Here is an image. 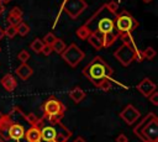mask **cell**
<instances>
[{
    "label": "cell",
    "instance_id": "cell-36",
    "mask_svg": "<svg viewBox=\"0 0 158 142\" xmlns=\"http://www.w3.org/2000/svg\"><path fill=\"white\" fill-rule=\"evenodd\" d=\"M116 142H128V141H127V137L123 133H121L116 137Z\"/></svg>",
    "mask_w": 158,
    "mask_h": 142
},
{
    "label": "cell",
    "instance_id": "cell-40",
    "mask_svg": "<svg viewBox=\"0 0 158 142\" xmlns=\"http://www.w3.org/2000/svg\"><path fill=\"white\" fill-rule=\"evenodd\" d=\"M10 1H11V0H0V2H1V4H4V5H6V4H9Z\"/></svg>",
    "mask_w": 158,
    "mask_h": 142
},
{
    "label": "cell",
    "instance_id": "cell-6",
    "mask_svg": "<svg viewBox=\"0 0 158 142\" xmlns=\"http://www.w3.org/2000/svg\"><path fill=\"white\" fill-rule=\"evenodd\" d=\"M63 61L72 68H75L85 57V53L75 44V43H70L68 47H65V49L60 53Z\"/></svg>",
    "mask_w": 158,
    "mask_h": 142
},
{
    "label": "cell",
    "instance_id": "cell-30",
    "mask_svg": "<svg viewBox=\"0 0 158 142\" xmlns=\"http://www.w3.org/2000/svg\"><path fill=\"white\" fill-rule=\"evenodd\" d=\"M56 40H57V37H56V36H54L52 32H49V33H47V35L43 37V40H42V41H43V43H44V44L52 46V43H53Z\"/></svg>",
    "mask_w": 158,
    "mask_h": 142
},
{
    "label": "cell",
    "instance_id": "cell-33",
    "mask_svg": "<svg viewBox=\"0 0 158 142\" xmlns=\"http://www.w3.org/2000/svg\"><path fill=\"white\" fill-rule=\"evenodd\" d=\"M148 99H149V101H151L154 106H158V93H157V91H153V93L148 96Z\"/></svg>",
    "mask_w": 158,
    "mask_h": 142
},
{
    "label": "cell",
    "instance_id": "cell-11",
    "mask_svg": "<svg viewBox=\"0 0 158 142\" xmlns=\"http://www.w3.org/2000/svg\"><path fill=\"white\" fill-rule=\"evenodd\" d=\"M114 28H115V23H114V20L112 19H109V17H102L96 23V28L94 30V32H99L101 35H105V33H109V32H114Z\"/></svg>",
    "mask_w": 158,
    "mask_h": 142
},
{
    "label": "cell",
    "instance_id": "cell-19",
    "mask_svg": "<svg viewBox=\"0 0 158 142\" xmlns=\"http://www.w3.org/2000/svg\"><path fill=\"white\" fill-rule=\"evenodd\" d=\"M117 38H118L117 37V33H115V32H109V33L102 35V44H104V47L105 48L111 47L116 42Z\"/></svg>",
    "mask_w": 158,
    "mask_h": 142
},
{
    "label": "cell",
    "instance_id": "cell-20",
    "mask_svg": "<svg viewBox=\"0 0 158 142\" xmlns=\"http://www.w3.org/2000/svg\"><path fill=\"white\" fill-rule=\"evenodd\" d=\"M90 33H91V31H90V28H89L85 23L81 25L79 28H77V31H75V35H77L80 40H86Z\"/></svg>",
    "mask_w": 158,
    "mask_h": 142
},
{
    "label": "cell",
    "instance_id": "cell-16",
    "mask_svg": "<svg viewBox=\"0 0 158 142\" xmlns=\"http://www.w3.org/2000/svg\"><path fill=\"white\" fill-rule=\"evenodd\" d=\"M23 137L26 138L27 142H42L38 126H30V128L25 131Z\"/></svg>",
    "mask_w": 158,
    "mask_h": 142
},
{
    "label": "cell",
    "instance_id": "cell-35",
    "mask_svg": "<svg viewBox=\"0 0 158 142\" xmlns=\"http://www.w3.org/2000/svg\"><path fill=\"white\" fill-rule=\"evenodd\" d=\"M52 52H53V51H52V47H51V46H48V44H44V47H43V49H42V52H41V53H43L44 56H49Z\"/></svg>",
    "mask_w": 158,
    "mask_h": 142
},
{
    "label": "cell",
    "instance_id": "cell-39",
    "mask_svg": "<svg viewBox=\"0 0 158 142\" xmlns=\"http://www.w3.org/2000/svg\"><path fill=\"white\" fill-rule=\"evenodd\" d=\"M4 36H5V33H4V30L0 27V40H2V38H4Z\"/></svg>",
    "mask_w": 158,
    "mask_h": 142
},
{
    "label": "cell",
    "instance_id": "cell-10",
    "mask_svg": "<svg viewBox=\"0 0 158 142\" xmlns=\"http://www.w3.org/2000/svg\"><path fill=\"white\" fill-rule=\"evenodd\" d=\"M14 122L12 115L9 114H4V116L0 119V142H9L10 137H9V128L11 126V123Z\"/></svg>",
    "mask_w": 158,
    "mask_h": 142
},
{
    "label": "cell",
    "instance_id": "cell-29",
    "mask_svg": "<svg viewBox=\"0 0 158 142\" xmlns=\"http://www.w3.org/2000/svg\"><path fill=\"white\" fill-rule=\"evenodd\" d=\"M17 59H19L21 63H26V62L30 59V53H28L26 49H22V51L19 52V54H17Z\"/></svg>",
    "mask_w": 158,
    "mask_h": 142
},
{
    "label": "cell",
    "instance_id": "cell-9",
    "mask_svg": "<svg viewBox=\"0 0 158 142\" xmlns=\"http://www.w3.org/2000/svg\"><path fill=\"white\" fill-rule=\"evenodd\" d=\"M120 117L127 123V125H132L135 123L139 117H141V112L131 104H128L121 112H120Z\"/></svg>",
    "mask_w": 158,
    "mask_h": 142
},
{
    "label": "cell",
    "instance_id": "cell-14",
    "mask_svg": "<svg viewBox=\"0 0 158 142\" xmlns=\"http://www.w3.org/2000/svg\"><path fill=\"white\" fill-rule=\"evenodd\" d=\"M0 83H1V85L4 86V89H5L6 91H9V93L14 91V90L16 89V86H17V81H16V79H15V77H14L12 74H5V75L1 78Z\"/></svg>",
    "mask_w": 158,
    "mask_h": 142
},
{
    "label": "cell",
    "instance_id": "cell-38",
    "mask_svg": "<svg viewBox=\"0 0 158 142\" xmlns=\"http://www.w3.org/2000/svg\"><path fill=\"white\" fill-rule=\"evenodd\" d=\"M73 142H86V141H85L83 137H80V136H79V137H77V138H75V141H73Z\"/></svg>",
    "mask_w": 158,
    "mask_h": 142
},
{
    "label": "cell",
    "instance_id": "cell-25",
    "mask_svg": "<svg viewBox=\"0 0 158 142\" xmlns=\"http://www.w3.org/2000/svg\"><path fill=\"white\" fill-rule=\"evenodd\" d=\"M104 7H106L109 10V12H111L112 15H116L117 14V10H118V2H116V1H109V2L104 4Z\"/></svg>",
    "mask_w": 158,
    "mask_h": 142
},
{
    "label": "cell",
    "instance_id": "cell-26",
    "mask_svg": "<svg viewBox=\"0 0 158 142\" xmlns=\"http://www.w3.org/2000/svg\"><path fill=\"white\" fill-rule=\"evenodd\" d=\"M157 52L154 51L153 47H147L143 52H142V56H143V59H153L156 57Z\"/></svg>",
    "mask_w": 158,
    "mask_h": 142
},
{
    "label": "cell",
    "instance_id": "cell-37",
    "mask_svg": "<svg viewBox=\"0 0 158 142\" xmlns=\"http://www.w3.org/2000/svg\"><path fill=\"white\" fill-rule=\"evenodd\" d=\"M4 12H5V5L0 2V15H2Z\"/></svg>",
    "mask_w": 158,
    "mask_h": 142
},
{
    "label": "cell",
    "instance_id": "cell-13",
    "mask_svg": "<svg viewBox=\"0 0 158 142\" xmlns=\"http://www.w3.org/2000/svg\"><path fill=\"white\" fill-rule=\"evenodd\" d=\"M11 114V112H10ZM14 119V117H12ZM25 127L20 123V122H16L15 120H14V122L11 123V126H10V128H9V137H10V140H12V141H20V140H22L23 138V136H25Z\"/></svg>",
    "mask_w": 158,
    "mask_h": 142
},
{
    "label": "cell",
    "instance_id": "cell-44",
    "mask_svg": "<svg viewBox=\"0 0 158 142\" xmlns=\"http://www.w3.org/2000/svg\"><path fill=\"white\" fill-rule=\"evenodd\" d=\"M0 52H1V48H0Z\"/></svg>",
    "mask_w": 158,
    "mask_h": 142
},
{
    "label": "cell",
    "instance_id": "cell-5",
    "mask_svg": "<svg viewBox=\"0 0 158 142\" xmlns=\"http://www.w3.org/2000/svg\"><path fill=\"white\" fill-rule=\"evenodd\" d=\"M115 27L117 30V37L123 36V35H131L137 27H138V21L126 10L121 11L118 15H115L114 20Z\"/></svg>",
    "mask_w": 158,
    "mask_h": 142
},
{
    "label": "cell",
    "instance_id": "cell-18",
    "mask_svg": "<svg viewBox=\"0 0 158 142\" xmlns=\"http://www.w3.org/2000/svg\"><path fill=\"white\" fill-rule=\"evenodd\" d=\"M69 98H70L75 104H79L80 101L84 100V98H85V91H84L81 88H79V86H75V88H73V89L69 91Z\"/></svg>",
    "mask_w": 158,
    "mask_h": 142
},
{
    "label": "cell",
    "instance_id": "cell-4",
    "mask_svg": "<svg viewBox=\"0 0 158 142\" xmlns=\"http://www.w3.org/2000/svg\"><path fill=\"white\" fill-rule=\"evenodd\" d=\"M42 111L44 120H47L48 122H56L62 120L65 111V106L59 99L51 96L42 104Z\"/></svg>",
    "mask_w": 158,
    "mask_h": 142
},
{
    "label": "cell",
    "instance_id": "cell-31",
    "mask_svg": "<svg viewBox=\"0 0 158 142\" xmlns=\"http://www.w3.org/2000/svg\"><path fill=\"white\" fill-rule=\"evenodd\" d=\"M7 22L11 25V26H17L22 22V17H16V16H12V15H9L7 16Z\"/></svg>",
    "mask_w": 158,
    "mask_h": 142
},
{
    "label": "cell",
    "instance_id": "cell-17",
    "mask_svg": "<svg viewBox=\"0 0 158 142\" xmlns=\"http://www.w3.org/2000/svg\"><path fill=\"white\" fill-rule=\"evenodd\" d=\"M86 40H88V42H89L95 49H101V48H104V44H102V35H101V33H99V32H96V31H95V32H91Z\"/></svg>",
    "mask_w": 158,
    "mask_h": 142
},
{
    "label": "cell",
    "instance_id": "cell-42",
    "mask_svg": "<svg viewBox=\"0 0 158 142\" xmlns=\"http://www.w3.org/2000/svg\"><path fill=\"white\" fill-rule=\"evenodd\" d=\"M2 116H4V114H2V112H0V119H1Z\"/></svg>",
    "mask_w": 158,
    "mask_h": 142
},
{
    "label": "cell",
    "instance_id": "cell-7",
    "mask_svg": "<svg viewBox=\"0 0 158 142\" xmlns=\"http://www.w3.org/2000/svg\"><path fill=\"white\" fill-rule=\"evenodd\" d=\"M86 6L88 5L85 0H63V5H62L65 14L73 20H75L86 9Z\"/></svg>",
    "mask_w": 158,
    "mask_h": 142
},
{
    "label": "cell",
    "instance_id": "cell-1",
    "mask_svg": "<svg viewBox=\"0 0 158 142\" xmlns=\"http://www.w3.org/2000/svg\"><path fill=\"white\" fill-rule=\"evenodd\" d=\"M83 74L95 86H98L101 80L111 78V75L114 74V69L100 56H96L84 67Z\"/></svg>",
    "mask_w": 158,
    "mask_h": 142
},
{
    "label": "cell",
    "instance_id": "cell-21",
    "mask_svg": "<svg viewBox=\"0 0 158 142\" xmlns=\"http://www.w3.org/2000/svg\"><path fill=\"white\" fill-rule=\"evenodd\" d=\"M51 47H52V51H53V52H56V53L60 54V53L65 49V47H67V46H65V43H64V41H63V40L57 38V40L52 43V46H51Z\"/></svg>",
    "mask_w": 158,
    "mask_h": 142
},
{
    "label": "cell",
    "instance_id": "cell-8",
    "mask_svg": "<svg viewBox=\"0 0 158 142\" xmlns=\"http://www.w3.org/2000/svg\"><path fill=\"white\" fill-rule=\"evenodd\" d=\"M37 126L40 128L41 141H43V142H51V141H54L56 140L57 130H56L54 123L48 122L47 120H44L42 117V119H40V122H38Z\"/></svg>",
    "mask_w": 158,
    "mask_h": 142
},
{
    "label": "cell",
    "instance_id": "cell-32",
    "mask_svg": "<svg viewBox=\"0 0 158 142\" xmlns=\"http://www.w3.org/2000/svg\"><path fill=\"white\" fill-rule=\"evenodd\" d=\"M9 15H12V16H16V17H22V10L19 6H14Z\"/></svg>",
    "mask_w": 158,
    "mask_h": 142
},
{
    "label": "cell",
    "instance_id": "cell-3",
    "mask_svg": "<svg viewBox=\"0 0 158 142\" xmlns=\"http://www.w3.org/2000/svg\"><path fill=\"white\" fill-rule=\"evenodd\" d=\"M114 57L123 67H128L133 61H137V62L143 61L142 52L137 49L133 42H122V44L114 52Z\"/></svg>",
    "mask_w": 158,
    "mask_h": 142
},
{
    "label": "cell",
    "instance_id": "cell-28",
    "mask_svg": "<svg viewBox=\"0 0 158 142\" xmlns=\"http://www.w3.org/2000/svg\"><path fill=\"white\" fill-rule=\"evenodd\" d=\"M111 81H110V79H104V80H101L100 83H99V85H98V88L100 89V90H102V91H109L110 89H111Z\"/></svg>",
    "mask_w": 158,
    "mask_h": 142
},
{
    "label": "cell",
    "instance_id": "cell-27",
    "mask_svg": "<svg viewBox=\"0 0 158 142\" xmlns=\"http://www.w3.org/2000/svg\"><path fill=\"white\" fill-rule=\"evenodd\" d=\"M4 33H5V36H7L9 38H14V37L17 35L16 26H11V25H9V26L4 30Z\"/></svg>",
    "mask_w": 158,
    "mask_h": 142
},
{
    "label": "cell",
    "instance_id": "cell-12",
    "mask_svg": "<svg viewBox=\"0 0 158 142\" xmlns=\"http://www.w3.org/2000/svg\"><path fill=\"white\" fill-rule=\"evenodd\" d=\"M137 90H138L143 96L148 98L153 91L157 90V85H156L149 78H144V79H142V80L138 83Z\"/></svg>",
    "mask_w": 158,
    "mask_h": 142
},
{
    "label": "cell",
    "instance_id": "cell-34",
    "mask_svg": "<svg viewBox=\"0 0 158 142\" xmlns=\"http://www.w3.org/2000/svg\"><path fill=\"white\" fill-rule=\"evenodd\" d=\"M69 140V137L68 136H65V135H62V133H58L57 136H56V142H67Z\"/></svg>",
    "mask_w": 158,
    "mask_h": 142
},
{
    "label": "cell",
    "instance_id": "cell-24",
    "mask_svg": "<svg viewBox=\"0 0 158 142\" xmlns=\"http://www.w3.org/2000/svg\"><path fill=\"white\" fill-rule=\"evenodd\" d=\"M25 121L28 122L30 126H37L40 122V119L33 112H30V114H25Z\"/></svg>",
    "mask_w": 158,
    "mask_h": 142
},
{
    "label": "cell",
    "instance_id": "cell-2",
    "mask_svg": "<svg viewBox=\"0 0 158 142\" xmlns=\"http://www.w3.org/2000/svg\"><path fill=\"white\" fill-rule=\"evenodd\" d=\"M133 133L142 142H158V117L154 112L146 115L133 128Z\"/></svg>",
    "mask_w": 158,
    "mask_h": 142
},
{
    "label": "cell",
    "instance_id": "cell-15",
    "mask_svg": "<svg viewBox=\"0 0 158 142\" xmlns=\"http://www.w3.org/2000/svg\"><path fill=\"white\" fill-rule=\"evenodd\" d=\"M15 73L16 75L21 79V80H27L32 74H33V69L27 65L26 63H21L16 69H15Z\"/></svg>",
    "mask_w": 158,
    "mask_h": 142
},
{
    "label": "cell",
    "instance_id": "cell-41",
    "mask_svg": "<svg viewBox=\"0 0 158 142\" xmlns=\"http://www.w3.org/2000/svg\"><path fill=\"white\" fill-rule=\"evenodd\" d=\"M142 1H143V2H146V4H148V2H151L152 0H142Z\"/></svg>",
    "mask_w": 158,
    "mask_h": 142
},
{
    "label": "cell",
    "instance_id": "cell-23",
    "mask_svg": "<svg viewBox=\"0 0 158 142\" xmlns=\"http://www.w3.org/2000/svg\"><path fill=\"white\" fill-rule=\"evenodd\" d=\"M16 31H17V35H20V36H26V35H28V32H30V26L26 23V22H21L20 25H17L16 26Z\"/></svg>",
    "mask_w": 158,
    "mask_h": 142
},
{
    "label": "cell",
    "instance_id": "cell-43",
    "mask_svg": "<svg viewBox=\"0 0 158 142\" xmlns=\"http://www.w3.org/2000/svg\"><path fill=\"white\" fill-rule=\"evenodd\" d=\"M51 142H56V141H51Z\"/></svg>",
    "mask_w": 158,
    "mask_h": 142
},
{
    "label": "cell",
    "instance_id": "cell-22",
    "mask_svg": "<svg viewBox=\"0 0 158 142\" xmlns=\"http://www.w3.org/2000/svg\"><path fill=\"white\" fill-rule=\"evenodd\" d=\"M31 49L35 52V53H41L42 52V49H43V47H44V43H43V41L41 40V38H35L32 42H31Z\"/></svg>",
    "mask_w": 158,
    "mask_h": 142
}]
</instances>
